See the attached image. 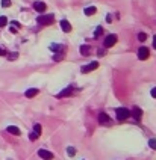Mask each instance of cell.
I'll return each instance as SVG.
<instances>
[{
	"mask_svg": "<svg viewBox=\"0 0 156 160\" xmlns=\"http://www.w3.org/2000/svg\"><path fill=\"white\" fill-rule=\"evenodd\" d=\"M130 115H133V118L138 121L140 118H141V115H143V112H141V109L140 107H133L132 110H130Z\"/></svg>",
	"mask_w": 156,
	"mask_h": 160,
	"instance_id": "obj_11",
	"label": "cell"
},
{
	"mask_svg": "<svg viewBox=\"0 0 156 160\" xmlns=\"http://www.w3.org/2000/svg\"><path fill=\"white\" fill-rule=\"evenodd\" d=\"M150 94H152V97H153V98H156V88H153V89L150 91Z\"/></svg>",
	"mask_w": 156,
	"mask_h": 160,
	"instance_id": "obj_24",
	"label": "cell"
},
{
	"mask_svg": "<svg viewBox=\"0 0 156 160\" xmlns=\"http://www.w3.org/2000/svg\"><path fill=\"white\" fill-rule=\"evenodd\" d=\"M5 54H6V51H5V50L0 47V56H5Z\"/></svg>",
	"mask_w": 156,
	"mask_h": 160,
	"instance_id": "obj_25",
	"label": "cell"
},
{
	"mask_svg": "<svg viewBox=\"0 0 156 160\" xmlns=\"http://www.w3.org/2000/svg\"><path fill=\"white\" fill-rule=\"evenodd\" d=\"M83 12H85V15H88V17H89V15H94V14L97 12V9H96L94 6H89V8H86Z\"/></svg>",
	"mask_w": 156,
	"mask_h": 160,
	"instance_id": "obj_16",
	"label": "cell"
},
{
	"mask_svg": "<svg viewBox=\"0 0 156 160\" xmlns=\"http://www.w3.org/2000/svg\"><path fill=\"white\" fill-rule=\"evenodd\" d=\"M61 29H62L64 32H70V30H71V24H70L67 20H62V21H61Z\"/></svg>",
	"mask_w": 156,
	"mask_h": 160,
	"instance_id": "obj_12",
	"label": "cell"
},
{
	"mask_svg": "<svg viewBox=\"0 0 156 160\" xmlns=\"http://www.w3.org/2000/svg\"><path fill=\"white\" fill-rule=\"evenodd\" d=\"M115 117H117L118 121H124L130 117V110L129 109H124V107H120L115 110Z\"/></svg>",
	"mask_w": 156,
	"mask_h": 160,
	"instance_id": "obj_1",
	"label": "cell"
},
{
	"mask_svg": "<svg viewBox=\"0 0 156 160\" xmlns=\"http://www.w3.org/2000/svg\"><path fill=\"white\" fill-rule=\"evenodd\" d=\"M34 8H35V11H38V12H44L47 6H45L44 2H35V3H34Z\"/></svg>",
	"mask_w": 156,
	"mask_h": 160,
	"instance_id": "obj_9",
	"label": "cell"
},
{
	"mask_svg": "<svg viewBox=\"0 0 156 160\" xmlns=\"http://www.w3.org/2000/svg\"><path fill=\"white\" fill-rule=\"evenodd\" d=\"M149 145H150L152 150H156V141L155 139H150V141H149Z\"/></svg>",
	"mask_w": 156,
	"mask_h": 160,
	"instance_id": "obj_19",
	"label": "cell"
},
{
	"mask_svg": "<svg viewBox=\"0 0 156 160\" xmlns=\"http://www.w3.org/2000/svg\"><path fill=\"white\" fill-rule=\"evenodd\" d=\"M39 134H41V125H39V124H35L34 130H32L31 134H29V139H31V141H37L39 137Z\"/></svg>",
	"mask_w": 156,
	"mask_h": 160,
	"instance_id": "obj_3",
	"label": "cell"
},
{
	"mask_svg": "<svg viewBox=\"0 0 156 160\" xmlns=\"http://www.w3.org/2000/svg\"><path fill=\"white\" fill-rule=\"evenodd\" d=\"M102 33H103V27H102V26H99V27L96 29V33H94V37H96V38H99V37H102Z\"/></svg>",
	"mask_w": 156,
	"mask_h": 160,
	"instance_id": "obj_17",
	"label": "cell"
},
{
	"mask_svg": "<svg viewBox=\"0 0 156 160\" xmlns=\"http://www.w3.org/2000/svg\"><path fill=\"white\" fill-rule=\"evenodd\" d=\"M79 50H80V54H82V56H88V54L91 53V47H89V45H80Z\"/></svg>",
	"mask_w": 156,
	"mask_h": 160,
	"instance_id": "obj_13",
	"label": "cell"
},
{
	"mask_svg": "<svg viewBox=\"0 0 156 160\" xmlns=\"http://www.w3.org/2000/svg\"><path fill=\"white\" fill-rule=\"evenodd\" d=\"M53 20H55V17L52 15V14H49V15H39L38 17V21L39 24H44V26H49V24H52L53 23Z\"/></svg>",
	"mask_w": 156,
	"mask_h": 160,
	"instance_id": "obj_2",
	"label": "cell"
},
{
	"mask_svg": "<svg viewBox=\"0 0 156 160\" xmlns=\"http://www.w3.org/2000/svg\"><path fill=\"white\" fill-rule=\"evenodd\" d=\"M38 89H35V88H34V89H27V91H26V97H27V98H32V97H35V95H38Z\"/></svg>",
	"mask_w": 156,
	"mask_h": 160,
	"instance_id": "obj_15",
	"label": "cell"
},
{
	"mask_svg": "<svg viewBox=\"0 0 156 160\" xmlns=\"http://www.w3.org/2000/svg\"><path fill=\"white\" fill-rule=\"evenodd\" d=\"M38 156L41 157V159H44V160H52L53 159V154H52L50 151H47V150H39Z\"/></svg>",
	"mask_w": 156,
	"mask_h": 160,
	"instance_id": "obj_6",
	"label": "cell"
},
{
	"mask_svg": "<svg viewBox=\"0 0 156 160\" xmlns=\"http://www.w3.org/2000/svg\"><path fill=\"white\" fill-rule=\"evenodd\" d=\"M2 6H3V8L11 6V0H2Z\"/></svg>",
	"mask_w": 156,
	"mask_h": 160,
	"instance_id": "obj_21",
	"label": "cell"
},
{
	"mask_svg": "<svg viewBox=\"0 0 156 160\" xmlns=\"http://www.w3.org/2000/svg\"><path fill=\"white\" fill-rule=\"evenodd\" d=\"M8 59H17V53H11V54H8Z\"/></svg>",
	"mask_w": 156,
	"mask_h": 160,
	"instance_id": "obj_23",
	"label": "cell"
},
{
	"mask_svg": "<svg viewBox=\"0 0 156 160\" xmlns=\"http://www.w3.org/2000/svg\"><path fill=\"white\" fill-rule=\"evenodd\" d=\"M109 121H111V120H109V117H108L106 113H103V112H102V113L99 115V122H100L102 125H109V124H111Z\"/></svg>",
	"mask_w": 156,
	"mask_h": 160,
	"instance_id": "obj_8",
	"label": "cell"
},
{
	"mask_svg": "<svg viewBox=\"0 0 156 160\" xmlns=\"http://www.w3.org/2000/svg\"><path fill=\"white\" fill-rule=\"evenodd\" d=\"M138 40H140V41H146V40H147V35H146L144 32H143V33H138Z\"/></svg>",
	"mask_w": 156,
	"mask_h": 160,
	"instance_id": "obj_20",
	"label": "cell"
},
{
	"mask_svg": "<svg viewBox=\"0 0 156 160\" xmlns=\"http://www.w3.org/2000/svg\"><path fill=\"white\" fill-rule=\"evenodd\" d=\"M67 153H68L70 156H74V153H76V151H74V148H73V147H68V148H67Z\"/></svg>",
	"mask_w": 156,
	"mask_h": 160,
	"instance_id": "obj_22",
	"label": "cell"
},
{
	"mask_svg": "<svg viewBox=\"0 0 156 160\" xmlns=\"http://www.w3.org/2000/svg\"><path fill=\"white\" fill-rule=\"evenodd\" d=\"M115 42H117V35H114V33H112V35H108V37L105 38V47L109 48V47H112Z\"/></svg>",
	"mask_w": 156,
	"mask_h": 160,
	"instance_id": "obj_4",
	"label": "cell"
},
{
	"mask_svg": "<svg viewBox=\"0 0 156 160\" xmlns=\"http://www.w3.org/2000/svg\"><path fill=\"white\" fill-rule=\"evenodd\" d=\"M70 94H71V86L65 88V89H64L62 92H59V94H58L56 97H58V98H62V97H65V95H70Z\"/></svg>",
	"mask_w": 156,
	"mask_h": 160,
	"instance_id": "obj_14",
	"label": "cell"
},
{
	"mask_svg": "<svg viewBox=\"0 0 156 160\" xmlns=\"http://www.w3.org/2000/svg\"><path fill=\"white\" fill-rule=\"evenodd\" d=\"M153 47H155V50H156V37H153Z\"/></svg>",
	"mask_w": 156,
	"mask_h": 160,
	"instance_id": "obj_27",
	"label": "cell"
},
{
	"mask_svg": "<svg viewBox=\"0 0 156 160\" xmlns=\"http://www.w3.org/2000/svg\"><path fill=\"white\" fill-rule=\"evenodd\" d=\"M6 130H8V133H11V134H14V136H20V133H21V131H20V128H18V127H15V125H9Z\"/></svg>",
	"mask_w": 156,
	"mask_h": 160,
	"instance_id": "obj_10",
	"label": "cell"
},
{
	"mask_svg": "<svg viewBox=\"0 0 156 160\" xmlns=\"http://www.w3.org/2000/svg\"><path fill=\"white\" fill-rule=\"evenodd\" d=\"M97 67H99V62H91V64H88V65L82 67V73H89V71L96 70Z\"/></svg>",
	"mask_w": 156,
	"mask_h": 160,
	"instance_id": "obj_7",
	"label": "cell"
},
{
	"mask_svg": "<svg viewBox=\"0 0 156 160\" xmlns=\"http://www.w3.org/2000/svg\"><path fill=\"white\" fill-rule=\"evenodd\" d=\"M149 54H150V53H149V48H147V47H141V48L138 50V57H140L141 61H146V59L149 57Z\"/></svg>",
	"mask_w": 156,
	"mask_h": 160,
	"instance_id": "obj_5",
	"label": "cell"
},
{
	"mask_svg": "<svg viewBox=\"0 0 156 160\" xmlns=\"http://www.w3.org/2000/svg\"><path fill=\"white\" fill-rule=\"evenodd\" d=\"M11 32L12 33H17V27H11Z\"/></svg>",
	"mask_w": 156,
	"mask_h": 160,
	"instance_id": "obj_26",
	"label": "cell"
},
{
	"mask_svg": "<svg viewBox=\"0 0 156 160\" xmlns=\"http://www.w3.org/2000/svg\"><path fill=\"white\" fill-rule=\"evenodd\" d=\"M6 24H8V18L2 15V17H0V27H3V26H6Z\"/></svg>",
	"mask_w": 156,
	"mask_h": 160,
	"instance_id": "obj_18",
	"label": "cell"
}]
</instances>
